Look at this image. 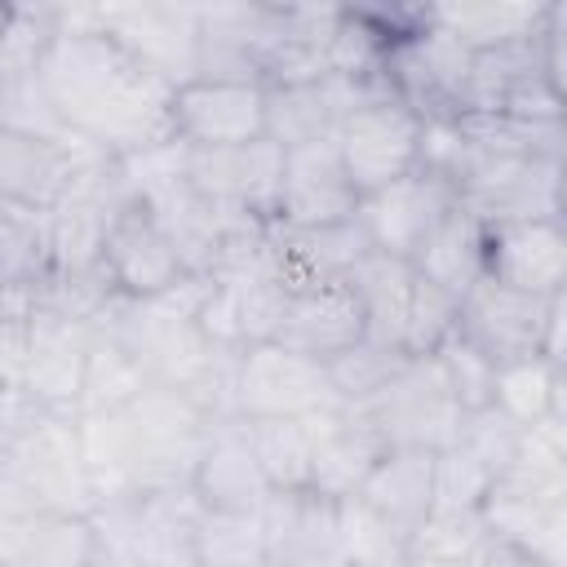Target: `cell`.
Segmentation results:
<instances>
[{
	"mask_svg": "<svg viewBox=\"0 0 567 567\" xmlns=\"http://www.w3.org/2000/svg\"><path fill=\"white\" fill-rule=\"evenodd\" d=\"M492 478L496 474L474 452H465L461 443L443 447L434 456V509H478Z\"/></svg>",
	"mask_w": 567,
	"mask_h": 567,
	"instance_id": "cell-41",
	"label": "cell"
},
{
	"mask_svg": "<svg viewBox=\"0 0 567 567\" xmlns=\"http://www.w3.org/2000/svg\"><path fill=\"white\" fill-rule=\"evenodd\" d=\"M368 235L359 221H337V226H310V230H284L270 226V261L275 275L288 292H306L319 284H337L350 275V266L368 252Z\"/></svg>",
	"mask_w": 567,
	"mask_h": 567,
	"instance_id": "cell-22",
	"label": "cell"
},
{
	"mask_svg": "<svg viewBox=\"0 0 567 567\" xmlns=\"http://www.w3.org/2000/svg\"><path fill=\"white\" fill-rule=\"evenodd\" d=\"M554 297H527L514 288H501L492 279H478L456 301V337L470 341L483 359L509 363L523 354H540L545 315Z\"/></svg>",
	"mask_w": 567,
	"mask_h": 567,
	"instance_id": "cell-15",
	"label": "cell"
},
{
	"mask_svg": "<svg viewBox=\"0 0 567 567\" xmlns=\"http://www.w3.org/2000/svg\"><path fill=\"white\" fill-rule=\"evenodd\" d=\"M4 567H93V527L89 514H13L0 527Z\"/></svg>",
	"mask_w": 567,
	"mask_h": 567,
	"instance_id": "cell-24",
	"label": "cell"
},
{
	"mask_svg": "<svg viewBox=\"0 0 567 567\" xmlns=\"http://www.w3.org/2000/svg\"><path fill=\"white\" fill-rule=\"evenodd\" d=\"M434 456L425 447H385L363 487L354 492L368 509H377L394 532L412 536L416 523L434 509Z\"/></svg>",
	"mask_w": 567,
	"mask_h": 567,
	"instance_id": "cell-23",
	"label": "cell"
},
{
	"mask_svg": "<svg viewBox=\"0 0 567 567\" xmlns=\"http://www.w3.org/2000/svg\"><path fill=\"white\" fill-rule=\"evenodd\" d=\"M266 567H346L337 545V501L315 492H270L261 505Z\"/></svg>",
	"mask_w": 567,
	"mask_h": 567,
	"instance_id": "cell-18",
	"label": "cell"
},
{
	"mask_svg": "<svg viewBox=\"0 0 567 567\" xmlns=\"http://www.w3.org/2000/svg\"><path fill=\"white\" fill-rule=\"evenodd\" d=\"M89 13H93V27L106 40H115L133 62H142L168 89L195 80V66H199V4L133 0V4H89Z\"/></svg>",
	"mask_w": 567,
	"mask_h": 567,
	"instance_id": "cell-7",
	"label": "cell"
},
{
	"mask_svg": "<svg viewBox=\"0 0 567 567\" xmlns=\"http://www.w3.org/2000/svg\"><path fill=\"white\" fill-rule=\"evenodd\" d=\"M146 385H151V377L137 363V354L115 332L93 328V346H89V359H84V385H80L75 412H111V408H124Z\"/></svg>",
	"mask_w": 567,
	"mask_h": 567,
	"instance_id": "cell-33",
	"label": "cell"
},
{
	"mask_svg": "<svg viewBox=\"0 0 567 567\" xmlns=\"http://www.w3.org/2000/svg\"><path fill=\"white\" fill-rule=\"evenodd\" d=\"M190 492L199 496L204 509H226V514H261L270 487L257 470V456L244 434V416H226L208 425L204 452L195 461Z\"/></svg>",
	"mask_w": 567,
	"mask_h": 567,
	"instance_id": "cell-21",
	"label": "cell"
},
{
	"mask_svg": "<svg viewBox=\"0 0 567 567\" xmlns=\"http://www.w3.org/2000/svg\"><path fill=\"white\" fill-rule=\"evenodd\" d=\"M478 518L492 540L540 567H567V465L514 452L478 501Z\"/></svg>",
	"mask_w": 567,
	"mask_h": 567,
	"instance_id": "cell-4",
	"label": "cell"
},
{
	"mask_svg": "<svg viewBox=\"0 0 567 567\" xmlns=\"http://www.w3.org/2000/svg\"><path fill=\"white\" fill-rule=\"evenodd\" d=\"M337 545L346 567H399L408 558V536L394 532L359 496L337 501Z\"/></svg>",
	"mask_w": 567,
	"mask_h": 567,
	"instance_id": "cell-35",
	"label": "cell"
},
{
	"mask_svg": "<svg viewBox=\"0 0 567 567\" xmlns=\"http://www.w3.org/2000/svg\"><path fill=\"white\" fill-rule=\"evenodd\" d=\"M452 337H456V297H447L443 288L416 275L412 297H408V319H403V354L412 359L439 354V346Z\"/></svg>",
	"mask_w": 567,
	"mask_h": 567,
	"instance_id": "cell-40",
	"label": "cell"
},
{
	"mask_svg": "<svg viewBox=\"0 0 567 567\" xmlns=\"http://www.w3.org/2000/svg\"><path fill=\"white\" fill-rule=\"evenodd\" d=\"M346 284L354 288V297L363 306L368 341L403 350V319H408V297H412V284H416L412 261H399V257H385V252L368 248L350 266Z\"/></svg>",
	"mask_w": 567,
	"mask_h": 567,
	"instance_id": "cell-28",
	"label": "cell"
},
{
	"mask_svg": "<svg viewBox=\"0 0 567 567\" xmlns=\"http://www.w3.org/2000/svg\"><path fill=\"white\" fill-rule=\"evenodd\" d=\"M474 567H540V563L527 558V554H518L514 545H501V540L487 536V545H483V554L474 558Z\"/></svg>",
	"mask_w": 567,
	"mask_h": 567,
	"instance_id": "cell-44",
	"label": "cell"
},
{
	"mask_svg": "<svg viewBox=\"0 0 567 567\" xmlns=\"http://www.w3.org/2000/svg\"><path fill=\"white\" fill-rule=\"evenodd\" d=\"M354 208H359V195H354V186L341 168V155H337L332 137L284 151L275 226H284V230L337 226V221H350Z\"/></svg>",
	"mask_w": 567,
	"mask_h": 567,
	"instance_id": "cell-13",
	"label": "cell"
},
{
	"mask_svg": "<svg viewBox=\"0 0 567 567\" xmlns=\"http://www.w3.org/2000/svg\"><path fill=\"white\" fill-rule=\"evenodd\" d=\"M40 80L62 124L115 159L173 137V89L106 40L89 4H58V31L44 49Z\"/></svg>",
	"mask_w": 567,
	"mask_h": 567,
	"instance_id": "cell-1",
	"label": "cell"
},
{
	"mask_svg": "<svg viewBox=\"0 0 567 567\" xmlns=\"http://www.w3.org/2000/svg\"><path fill=\"white\" fill-rule=\"evenodd\" d=\"M483 279L527 292V297L567 292V226L558 217L487 226Z\"/></svg>",
	"mask_w": 567,
	"mask_h": 567,
	"instance_id": "cell-14",
	"label": "cell"
},
{
	"mask_svg": "<svg viewBox=\"0 0 567 567\" xmlns=\"http://www.w3.org/2000/svg\"><path fill=\"white\" fill-rule=\"evenodd\" d=\"M4 22H9V4H0V31H4Z\"/></svg>",
	"mask_w": 567,
	"mask_h": 567,
	"instance_id": "cell-46",
	"label": "cell"
},
{
	"mask_svg": "<svg viewBox=\"0 0 567 567\" xmlns=\"http://www.w3.org/2000/svg\"><path fill=\"white\" fill-rule=\"evenodd\" d=\"M452 208H456V186L416 164L412 173L394 177L390 186H381L372 195H359L354 221H359V230L368 235V244L377 252L412 261Z\"/></svg>",
	"mask_w": 567,
	"mask_h": 567,
	"instance_id": "cell-10",
	"label": "cell"
},
{
	"mask_svg": "<svg viewBox=\"0 0 567 567\" xmlns=\"http://www.w3.org/2000/svg\"><path fill=\"white\" fill-rule=\"evenodd\" d=\"M430 22L443 27L465 53H487L514 40H527L545 27L549 4H509V0H478V4H425Z\"/></svg>",
	"mask_w": 567,
	"mask_h": 567,
	"instance_id": "cell-29",
	"label": "cell"
},
{
	"mask_svg": "<svg viewBox=\"0 0 567 567\" xmlns=\"http://www.w3.org/2000/svg\"><path fill=\"white\" fill-rule=\"evenodd\" d=\"M306 425H310V492L328 501L354 496L372 474V465L385 456V443L377 439V430L346 403L332 412L306 416Z\"/></svg>",
	"mask_w": 567,
	"mask_h": 567,
	"instance_id": "cell-20",
	"label": "cell"
},
{
	"mask_svg": "<svg viewBox=\"0 0 567 567\" xmlns=\"http://www.w3.org/2000/svg\"><path fill=\"white\" fill-rule=\"evenodd\" d=\"M363 337H368L363 306H359L354 288L346 279H337V284H319V288L292 292L275 341L284 350H292V354L315 359V363H332L337 354H346Z\"/></svg>",
	"mask_w": 567,
	"mask_h": 567,
	"instance_id": "cell-19",
	"label": "cell"
},
{
	"mask_svg": "<svg viewBox=\"0 0 567 567\" xmlns=\"http://www.w3.org/2000/svg\"><path fill=\"white\" fill-rule=\"evenodd\" d=\"M350 412H359L385 447L443 452L456 443V434L465 425V408L452 399L434 354L408 359L372 399L350 403Z\"/></svg>",
	"mask_w": 567,
	"mask_h": 567,
	"instance_id": "cell-5",
	"label": "cell"
},
{
	"mask_svg": "<svg viewBox=\"0 0 567 567\" xmlns=\"http://www.w3.org/2000/svg\"><path fill=\"white\" fill-rule=\"evenodd\" d=\"M332 142L354 195H372L421 164V115L399 93H390L350 111Z\"/></svg>",
	"mask_w": 567,
	"mask_h": 567,
	"instance_id": "cell-8",
	"label": "cell"
},
{
	"mask_svg": "<svg viewBox=\"0 0 567 567\" xmlns=\"http://www.w3.org/2000/svg\"><path fill=\"white\" fill-rule=\"evenodd\" d=\"M195 567H266L261 514L204 509L195 523Z\"/></svg>",
	"mask_w": 567,
	"mask_h": 567,
	"instance_id": "cell-34",
	"label": "cell"
},
{
	"mask_svg": "<svg viewBox=\"0 0 567 567\" xmlns=\"http://www.w3.org/2000/svg\"><path fill=\"white\" fill-rule=\"evenodd\" d=\"M461 208H470L483 226L540 221V217L563 221V159H523L496 186L465 195Z\"/></svg>",
	"mask_w": 567,
	"mask_h": 567,
	"instance_id": "cell-26",
	"label": "cell"
},
{
	"mask_svg": "<svg viewBox=\"0 0 567 567\" xmlns=\"http://www.w3.org/2000/svg\"><path fill=\"white\" fill-rule=\"evenodd\" d=\"M275 40H279V4H199L195 80L261 84Z\"/></svg>",
	"mask_w": 567,
	"mask_h": 567,
	"instance_id": "cell-16",
	"label": "cell"
},
{
	"mask_svg": "<svg viewBox=\"0 0 567 567\" xmlns=\"http://www.w3.org/2000/svg\"><path fill=\"white\" fill-rule=\"evenodd\" d=\"M173 137L190 151H226L266 137V89L252 80H186L173 89Z\"/></svg>",
	"mask_w": 567,
	"mask_h": 567,
	"instance_id": "cell-11",
	"label": "cell"
},
{
	"mask_svg": "<svg viewBox=\"0 0 567 567\" xmlns=\"http://www.w3.org/2000/svg\"><path fill=\"white\" fill-rule=\"evenodd\" d=\"M49 279V208L0 195V288L35 297Z\"/></svg>",
	"mask_w": 567,
	"mask_h": 567,
	"instance_id": "cell-30",
	"label": "cell"
},
{
	"mask_svg": "<svg viewBox=\"0 0 567 567\" xmlns=\"http://www.w3.org/2000/svg\"><path fill=\"white\" fill-rule=\"evenodd\" d=\"M563 394H567V377L545 354H523V359L496 363L492 372V408L509 416L518 430L536 425L554 408H567Z\"/></svg>",
	"mask_w": 567,
	"mask_h": 567,
	"instance_id": "cell-31",
	"label": "cell"
},
{
	"mask_svg": "<svg viewBox=\"0 0 567 567\" xmlns=\"http://www.w3.org/2000/svg\"><path fill=\"white\" fill-rule=\"evenodd\" d=\"M483 239H487V226L470 208H461V199H456V208L439 221V230L412 257V270L425 284H434L461 301L483 279Z\"/></svg>",
	"mask_w": 567,
	"mask_h": 567,
	"instance_id": "cell-27",
	"label": "cell"
},
{
	"mask_svg": "<svg viewBox=\"0 0 567 567\" xmlns=\"http://www.w3.org/2000/svg\"><path fill=\"white\" fill-rule=\"evenodd\" d=\"M248 447L270 492H310V425L306 416L244 421Z\"/></svg>",
	"mask_w": 567,
	"mask_h": 567,
	"instance_id": "cell-32",
	"label": "cell"
},
{
	"mask_svg": "<svg viewBox=\"0 0 567 567\" xmlns=\"http://www.w3.org/2000/svg\"><path fill=\"white\" fill-rule=\"evenodd\" d=\"M483 545H487V527L478 509H430L408 536V554H430L452 563H474Z\"/></svg>",
	"mask_w": 567,
	"mask_h": 567,
	"instance_id": "cell-38",
	"label": "cell"
},
{
	"mask_svg": "<svg viewBox=\"0 0 567 567\" xmlns=\"http://www.w3.org/2000/svg\"><path fill=\"white\" fill-rule=\"evenodd\" d=\"M399 567H474V563H452V558H430V554H408Z\"/></svg>",
	"mask_w": 567,
	"mask_h": 567,
	"instance_id": "cell-45",
	"label": "cell"
},
{
	"mask_svg": "<svg viewBox=\"0 0 567 567\" xmlns=\"http://www.w3.org/2000/svg\"><path fill=\"white\" fill-rule=\"evenodd\" d=\"M97 146L89 142H35V137H18L0 128V195L35 204V208H53L58 195L71 182V168L80 164V155H89Z\"/></svg>",
	"mask_w": 567,
	"mask_h": 567,
	"instance_id": "cell-25",
	"label": "cell"
},
{
	"mask_svg": "<svg viewBox=\"0 0 567 567\" xmlns=\"http://www.w3.org/2000/svg\"><path fill=\"white\" fill-rule=\"evenodd\" d=\"M0 315H4V288H0Z\"/></svg>",
	"mask_w": 567,
	"mask_h": 567,
	"instance_id": "cell-47",
	"label": "cell"
},
{
	"mask_svg": "<svg viewBox=\"0 0 567 567\" xmlns=\"http://www.w3.org/2000/svg\"><path fill=\"white\" fill-rule=\"evenodd\" d=\"M279 173H284V146L270 137H257L248 146H226V151H190L186 155V182L244 217L270 221L275 226V199H279Z\"/></svg>",
	"mask_w": 567,
	"mask_h": 567,
	"instance_id": "cell-12",
	"label": "cell"
},
{
	"mask_svg": "<svg viewBox=\"0 0 567 567\" xmlns=\"http://www.w3.org/2000/svg\"><path fill=\"white\" fill-rule=\"evenodd\" d=\"M0 567H4V563H0Z\"/></svg>",
	"mask_w": 567,
	"mask_h": 567,
	"instance_id": "cell-48",
	"label": "cell"
},
{
	"mask_svg": "<svg viewBox=\"0 0 567 567\" xmlns=\"http://www.w3.org/2000/svg\"><path fill=\"white\" fill-rule=\"evenodd\" d=\"M412 354H403V350H394V346H381V341H359V346H350L346 354H337L332 363H323L328 368V381H332V390H337V399L350 408V403H363V399H372L403 363H408Z\"/></svg>",
	"mask_w": 567,
	"mask_h": 567,
	"instance_id": "cell-37",
	"label": "cell"
},
{
	"mask_svg": "<svg viewBox=\"0 0 567 567\" xmlns=\"http://www.w3.org/2000/svg\"><path fill=\"white\" fill-rule=\"evenodd\" d=\"M0 509L9 518L35 514V509H58V514L93 509V492H89L71 412L31 408L18 421V430L9 434L4 456H0Z\"/></svg>",
	"mask_w": 567,
	"mask_h": 567,
	"instance_id": "cell-2",
	"label": "cell"
},
{
	"mask_svg": "<svg viewBox=\"0 0 567 567\" xmlns=\"http://www.w3.org/2000/svg\"><path fill=\"white\" fill-rule=\"evenodd\" d=\"M204 505L190 487L133 492L89 509L93 567H195V523Z\"/></svg>",
	"mask_w": 567,
	"mask_h": 567,
	"instance_id": "cell-3",
	"label": "cell"
},
{
	"mask_svg": "<svg viewBox=\"0 0 567 567\" xmlns=\"http://www.w3.org/2000/svg\"><path fill=\"white\" fill-rule=\"evenodd\" d=\"M434 363H439V372H443L452 399H456L465 412H478V408L492 403V372H496V363L483 359L470 341H461V337L443 341L439 354H434Z\"/></svg>",
	"mask_w": 567,
	"mask_h": 567,
	"instance_id": "cell-42",
	"label": "cell"
},
{
	"mask_svg": "<svg viewBox=\"0 0 567 567\" xmlns=\"http://www.w3.org/2000/svg\"><path fill=\"white\" fill-rule=\"evenodd\" d=\"M230 403L235 416L244 421H266V416H319L341 408L328 368L284 350L279 341L244 346L235 354L230 372Z\"/></svg>",
	"mask_w": 567,
	"mask_h": 567,
	"instance_id": "cell-6",
	"label": "cell"
},
{
	"mask_svg": "<svg viewBox=\"0 0 567 567\" xmlns=\"http://www.w3.org/2000/svg\"><path fill=\"white\" fill-rule=\"evenodd\" d=\"M0 128L18 133V137H35V142H58V146L75 142V133L62 124L40 71L0 80Z\"/></svg>",
	"mask_w": 567,
	"mask_h": 567,
	"instance_id": "cell-36",
	"label": "cell"
},
{
	"mask_svg": "<svg viewBox=\"0 0 567 567\" xmlns=\"http://www.w3.org/2000/svg\"><path fill=\"white\" fill-rule=\"evenodd\" d=\"M53 31H58V4H9V22L0 31V80L40 71Z\"/></svg>",
	"mask_w": 567,
	"mask_h": 567,
	"instance_id": "cell-39",
	"label": "cell"
},
{
	"mask_svg": "<svg viewBox=\"0 0 567 567\" xmlns=\"http://www.w3.org/2000/svg\"><path fill=\"white\" fill-rule=\"evenodd\" d=\"M518 434H523V430L487 403V408H478V412H465V425H461L456 443H461L465 452H474L492 474H501V470L514 461V452H518Z\"/></svg>",
	"mask_w": 567,
	"mask_h": 567,
	"instance_id": "cell-43",
	"label": "cell"
},
{
	"mask_svg": "<svg viewBox=\"0 0 567 567\" xmlns=\"http://www.w3.org/2000/svg\"><path fill=\"white\" fill-rule=\"evenodd\" d=\"M102 270L124 301L159 297L186 279L173 244L164 239V230L151 221V213L142 204L120 208V217L111 221L106 248H102Z\"/></svg>",
	"mask_w": 567,
	"mask_h": 567,
	"instance_id": "cell-17",
	"label": "cell"
},
{
	"mask_svg": "<svg viewBox=\"0 0 567 567\" xmlns=\"http://www.w3.org/2000/svg\"><path fill=\"white\" fill-rule=\"evenodd\" d=\"M89 346H93V323L58 315L49 306H31V315L22 319L18 394L44 412H71L75 416Z\"/></svg>",
	"mask_w": 567,
	"mask_h": 567,
	"instance_id": "cell-9",
	"label": "cell"
}]
</instances>
